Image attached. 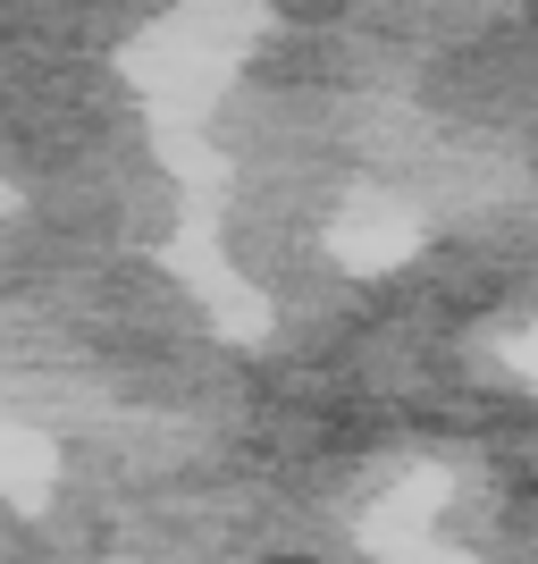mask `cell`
I'll list each match as a JSON object with an SVG mask.
<instances>
[{
  "label": "cell",
  "instance_id": "1",
  "mask_svg": "<svg viewBox=\"0 0 538 564\" xmlns=\"http://www.w3.org/2000/svg\"><path fill=\"white\" fill-rule=\"evenodd\" d=\"M278 564H304V556H278Z\"/></svg>",
  "mask_w": 538,
  "mask_h": 564
}]
</instances>
